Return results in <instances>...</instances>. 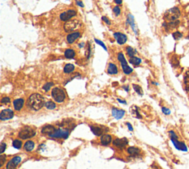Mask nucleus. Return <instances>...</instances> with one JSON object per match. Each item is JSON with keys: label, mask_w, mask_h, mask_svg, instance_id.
<instances>
[{"label": "nucleus", "mask_w": 189, "mask_h": 169, "mask_svg": "<svg viewBox=\"0 0 189 169\" xmlns=\"http://www.w3.org/2000/svg\"><path fill=\"white\" fill-rule=\"evenodd\" d=\"M44 97L39 93H33L28 98L27 101V105L29 108L33 111H39L44 106Z\"/></svg>", "instance_id": "nucleus-1"}, {"label": "nucleus", "mask_w": 189, "mask_h": 169, "mask_svg": "<svg viewBox=\"0 0 189 169\" xmlns=\"http://www.w3.org/2000/svg\"><path fill=\"white\" fill-rule=\"evenodd\" d=\"M180 16H181V12L180 8L177 7H174L165 12L164 14V19L165 22H174L178 20Z\"/></svg>", "instance_id": "nucleus-2"}, {"label": "nucleus", "mask_w": 189, "mask_h": 169, "mask_svg": "<svg viewBox=\"0 0 189 169\" xmlns=\"http://www.w3.org/2000/svg\"><path fill=\"white\" fill-rule=\"evenodd\" d=\"M82 27V23L78 19H70L64 25V30L67 33H72Z\"/></svg>", "instance_id": "nucleus-3"}, {"label": "nucleus", "mask_w": 189, "mask_h": 169, "mask_svg": "<svg viewBox=\"0 0 189 169\" xmlns=\"http://www.w3.org/2000/svg\"><path fill=\"white\" fill-rule=\"evenodd\" d=\"M51 95L54 100L56 102H59V103L64 102L65 98H66L65 92L60 87H54L53 89L52 90Z\"/></svg>", "instance_id": "nucleus-4"}, {"label": "nucleus", "mask_w": 189, "mask_h": 169, "mask_svg": "<svg viewBox=\"0 0 189 169\" xmlns=\"http://www.w3.org/2000/svg\"><path fill=\"white\" fill-rule=\"evenodd\" d=\"M118 60H119V62H121V68L123 73L126 75L132 74V71H133V69L128 65L126 60L125 59V56H124V55H123V54L122 52L118 53Z\"/></svg>", "instance_id": "nucleus-5"}, {"label": "nucleus", "mask_w": 189, "mask_h": 169, "mask_svg": "<svg viewBox=\"0 0 189 169\" xmlns=\"http://www.w3.org/2000/svg\"><path fill=\"white\" fill-rule=\"evenodd\" d=\"M36 134V132L30 127H24L18 133V137L22 139H27L33 137Z\"/></svg>", "instance_id": "nucleus-6"}, {"label": "nucleus", "mask_w": 189, "mask_h": 169, "mask_svg": "<svg viewBox=\"0 0 189 169\" xmlns=\"http://www.w3.org/2000/svg\"><path fill=\"white\" fill-rule=\"evenodd\" d=\"M171 141L174 147L176 150L182 151V152H188V148L184 142L180 141L179 139H171Z\"/></svg>", "instance_id": "nucleus-7"}, {"label": "nucleus", "mask_w": 189, "mask_h": 169, "mask_svg": "<svg viewBox=\"0 0 189 169\" xmlns=\"http://www.w3.org/2000/svg\"><path fill=\"white\" fill-rule=\"evenodd\" d=\"M70 135V131L67 129H56L53 134H51L50 137L52 138H63V139H67L68 137Z\"/></svg>", "instance_id": "nucleus-8"}, {"label": "nucleus", "mask_w": 189, "mask_h": 169, "mask_svg": "<svg viewBox=\"0 0 189 169\" xmlns=\"http://www.w3.org/2000/svg\"><path fill=\"white\" fill-rule=\"evenodd\" d=\"M77 15V12L75 10H68L67 11L63 12L60 14V19L64 22H67L70 20L73 17Z\"/></svg>", "instance_id": "nucleus-9"}, {"label": "nucleus", "mask_w": 189, "mask_h": 169, "mask_svg": "<svg viewBox=\"0 0 189 169\" xmlns=\"http://www.w3.org/2000/svg\"><path fill=\"white\" fill-rule=\"evenodd\" d=\"M180 22L179 20L174 21V22H164L163 23V27L165 30V31L169 32L171 31V30L176 29L177 27L180 25Z\"/></svg>", "instance_id": "nucleus-10"}, {"label": "nucleus", "mask_w": 189, "mask_h": 169, "mask_svg": "<svg viewBox=\"0 0 189 169\" xmlns=\"http://www.w3.org/2000/svg\"><path fill=\"white\" fill-rule=\"evenodd\" d=\"M14 113L12 110L11 109H5L2 110L1 113H0V119L2 121L11 119L13 117Z\"/></svg>", "instance_id": "nucleus-11"}, {"label": "nucleus", "mask_w": 189, "mask_h": 169, "mask_svg": "<svg viewBox=\"0 0 189 169\" xmlns=\"http://www.w3.org/2000/svg\"><path fill=\"white\" fill-rule=\"evenodd\" d=\"M113 36H114V38L119 45H123L126 42L127 36L124 34H122L120 32H116V33H114Z\"/></svg>", "instance_id": "nucleus-12"}, {"label": "nucleus", "mask_w": 189, "mask_h": 169, "mask_svg": "<svg viewBox=\"0 0 189 169\" xmlns=\"http://www.w3.org/2000/svg\"><path fill=\"white\" fill-rule=\"evenodd\" d=\"M81 36V33L80 32H72V33H70L67 35V42L69 44H72V43L75 42L76 40H77L78 38H80Z\"/></svg>", "instance_id": "nucleus-13"}, {"label": "nucleus", "mask_w": 189, "mask_h": 169, "mask_svg": "<svg viewBox=\"0 0 189 169\" xmlns=\"http://www.w3.org/2000/svg\"><path fill=\"white\" fill-rule=\"evenodd\" d=\"M126 23H128L129 25H130L131 28H132V30L134 31V34H135L136 35H138V28H137V27H136L135 23H134V17H133V16H132V14H130V13H128V16H127Z\"/></svg>", "instance_id": "nucleus-14"}, {"label": "nucleus", "mask_w": 189, "mask_h": 169, "mask_svg": "<svg viewBox=\"0 0 189 169\" xmlns=\"http://www.w3.org/2000/svg\"><path fill=\"white\" fill-rule=\"evenodd\" d=\"M128 141L126 138H122V139H115L113 141V144L115 146L118 147L119 148H123L126 145H128Z\"/></svg>", "instance_id": "nucleus-15"}, {"label": "nucleus", "mask_w": 189, "mask_h": 169, "mask_svg": "<svg viewBox=\"0 0 189 169\" xmlns=\"http://www.w3.org/2000/svg\"><path fill=\"white\" fill-rule=\"evenodd\" d=\"M112 115L115 117L116 119H121L123 118V117L125 115V111L121 109H118V108H112Z\"/></svg>", "instance_id": "nucleus-16"}, {"label": "nucleus", "mask_w": 189, "mask_h": 169, "mask_svg": "<svg viewBox=\"0 0 189 169\" xmlns=\"http://www.w3.org/2000/svg\"><path fill=\"white\" fill-rule=\"evenodd\" d=\"M55 127L51 125H47L46 126H44L41 129V133L44 134H47L48 136H50L55 131Z\"/></svg>", "instance_id": "nucleus-17"}, {"label": "nucleus", "mask_w": 189, "mask_h": 169, "mask_svg": "<svg viewBox=\"0 0 189 169\" xmlns=\"http://www.w3.org/2000/svg\"><path fill=\"white\" fill-rule=\"evenodd\" d=\"M24 104V100L23 99H17L13 101V107H14L16 111H20Z\"/></svg>", "instance_id": "nucleus-18"}, {"label": "nucleus", "mask_w": 189, "mask_h": 169, "mask_svg": "<svg viewBox=\"0 0 189 169\" xmlns=\"http://www.w3.org/2000/svg\"><path fill=\"white\" fill-rule=\"evenodd\" d=\"M183 85L184 89L186 93H189V71H187L183 76Z\"/></svg>", "instance_id": "nucleus-19"}, {"label": "nucleus", "mask_w": 189, "mask_h": 169, "mask_svg": "<svg viewBox=\"0 0 189 169\" xmlns=\"http://www.w3.org/2000/svg\"><path fill=\"white\" fill-rule=\"evenodd\" d=\"M107 72H108L109 74L111 75H115L117 74L118 73V67L116 66V65L113 63H109V64L108 68H107Z\"/></svg>", "instance_id": "nucleus-20"}, {"label": "nucleus", "mask_w": 189, "mask_h": 169, "mask_svg": "<svg viewBox=\"0 0 189 169\" xmlns=\"http://www.w3.org/2000/svg\"><path fill=\"white\" fill-rule=\"evenodd\" d=\"M112 137L109 134H104L101 137V142L103 145H108L112 142Z\"/></svg>", "instance_id": "nucleus-21"}, {"label": "nucleus", "mask_w": 189, "mask_h": 169, "mask_svg": "<svg viewBox=\"0 0 189 169\" xmlns=\"http://www.w3.org/2000/svg\"><path fill=\"white\" fill-rule=\"evenodd\" d=\"M34 147H35V143L33 142V141H31V140L27 141L24 145V149H25V150H27V151H31V150H33V148H34Z\"/></svg>", "instance_id": "nucleus-22"}, {"label": "nucleus", "mask_w": 189, "mask_h": 169, "mask_svg": "<svg viewBox=\"0 0 189 169\" xmlns=\"http://www.w3.org/2000/svg\"><path fill=\"white\" fill-rule=\"evenodd\" d=\"M64 56L67 58V59H73L75 56V50H72V49H67L65 51H64Z\"/></svg>", "instance_id": "nucleus-23"}, {"label": "nucleus", "mask_w": 189, "mask_h": 169, "mask_svg": "<svg viewBox=\"0 0 189 169\" xmlns=\"http://www.w3.org/2000/svg\"><path fill=\"white\" fill-rule=\"evenodd\" d=\"M127 152L130 155H132V156H137V155L140 154V150L138 148H135V147H129L127 149Z\"/></svg>", "instance_id": "nucleus-24"}, {"label": "nucleus", "mask_w": 189, "mask_h": 169, "mask_svg": "<svg viewBox=\"0 0 189 169\" xmlns=\"http://www.w3.org/2000/svg\"><path fill=\"white\" fill-rule=\"evenodd\" d=\"M90 129L92 131V132L94 134L95 136H97V137H99V136L102 135L103 133V131L102 130V128H99V127H94V126H91L90 127Z\"/></svg>", "instance_id": "nucleus-25"}, {"label": "nucleus", "mask_w": 189, "mask_h": 169, "mask_svg": "<svg viewBox=\"0 0 189 169\" xmlns=\"http://www.w3.org/2000/svg\"><path fill=\"white\" fill-rule=\"evenodd\" d=\"M128 61H129L130 64H132V65H135V66H137V65H139L142 62L141 59H140V58H138V57H136V56L129 57V60H128Z\"/></svg>", "instance_id": "nucleus-26"}, {"label": "nucleus", "mask_w": 189, "mask_h": 169, "mask_svg": "<svg viewBox=\"0 0 189 169\" xmlns=\"http://www.w3.org/2000/svg\"><path fill=\"white\" fill-rule=\"evenodd\" d=\"M139 110H138V108L137 106H132V108H131V111H132V114L134 117H137L138 119H141L142 116L140 114L139 111H138Z\"/></svg>", "instance_id": "nucleus-27"}, {"label": "nucleus", "mask_w": 189, "mask_h": 169, "mask_svg": "<svg viewBox=\"0 0 189 169\" xmlns=\"http://www.w3.org/2000/svg\"><path fill=\"white\" fill-rule=\"evenodd\" d=\"M75 70V66L72 64H67L64 68V72L65 74H70Z\"/></svg>", "instance_id": "nucleus-28"}, {"label": "nucleus", "mask_w": 189, "mask_h": 169, "mask_svg": "<svg viewBox=\"0 0 189 169\" xmlns=\"http://www.w3.org/2000/svg\"><path fill=\"white\" fill-rule=\"evenodd\" d=\"M126 54L129 57H132V56H134V55L137 53V50H134V48H132V47L130 46H127L126 48Z\"/></svg>", "instance_id": "nucleus-29"}, {"label": "nucleus", "mask_w": 189, "mask_h": 169, "mask_svg": "<svg viewBox=\"0 0 189 169\" xmlns=\"http://www.w3.org/2000/svg\"><path fill=\"white\" fill-rule=\"evenodd\" d=\"M44 106L46 107V108L49 110H53L56 108V105L53 101H47V102H46L45 104H44Z\"/></svg>", "instance_id": "nucleus-30"}, {"label": "nucleus", "mask_w": 189, "mask_h": 169, "mask_svg": "<svg viewBox=\"0 0 189 169\" xmlns=\"http://www.w3.org/2000/svg\"><path fill=\"white\" fill-rule=\"evenodd\" d=\"M172 36L175 40L178 41L180 39H182V36H183V34H182V33H181V32L180 31H175L172 34Z\"/></svg>", "instance_id": "nucleus-31"}, {"label": "nucleus", "mask_w": 189, "mask_h": 169, "mask_svg": "<svg viewBox=\"0 0 189 169\" xmlns=\"http://www.w3.org/2000/svg\"><path fill=\"white\" fill-rule=\"evenodd\" d=\"M132 87H133L134 90L136 91V93H138V94H139L140 96H142V95H143V89H142V87H140V86L138 85L133 84V85H132Z\"/></svg>", "instance_id": "nucleus-32"}, {"label": "nucleus", "mask_w": 189, "mask_h": 169, "mask_svg": "<svg viewBox=\"0 0 189 169\" xmlns=\"http://www.w3.org/2000/svg\"><path fill=\"white\" fill-rule=\"evenodd\" d=\"M13 148L16 149H20L22 147V142L19 139H15L13 142Z\"/></svg>", "instance_id": "nucleus-33"}, {"label": "nucleus", "mask_w": 189, "mask_h": 169, "mask_svg": "<svg viewBox=\"0 0 189 169\" xmlns=\"http://www.w3.org/2000/svg\"><path fill=\"white\" fill-rule=\"evenodd\" d=\"M16 166L17 165L15 164L14 162H13L12 160H11L7 163V165H6V169H15L16 168Z\"/></svg>", "instance_id": "nucleus-34"}, {"label": "nucleus", "mask_w": 189, "mask_h": 169, "mask_svg": "<svg viewBox=\"0 0 189 169\" xmlns=\"http://www.w3.org/2000/svg\"><path fill=\"white\" fill-rule=\"evenodd\" d=\"M171 65H172L173 66H175V68L178 67L179 65H180V62H179L178 59H177L176 57H175V56H174V57L171 59Z\"/></svg>", "instance_id": "nucleus-35"}, {"label": "nucleus", "mask_w": 189, "mask_h": 169, "mask_svg": "<svg viewBox=\"0 0 189 169\" xmlns=\"http://www.w3.org/2000/svg\"><path fill=\"white\" fill-rule=\"evenodd\" d=\"M169 135L170 137V139H179L178 135L176 134V132L175 131L171 130L169 131Z\"/></svg>", "instance_id": "nucleus-36"}, {"label": "nucleus", "mask_w": 189, "mask_h": 169, "mask_svg": "<svg viewBox=\"0 0 189 169\" xmlns=\"http://www.w3.org/2000/svg\"><path fill=\"white\" fill-rule=\"evenodd\" d=\"M53 85H54L53 82H47V83H46L44 86H43V89H44L45 91H48Z\"/></svg>", "instance_id": "nucleus-37"}, {"label": "nucleus", "mask_w": 189, "mask_h": 169, "mask_svg": "<svg viewBox=\"0 0 189 169\" xmlns=\"http://www.w3.org/2000/svg\"><path fill=\"white\" fill-rule=\"evenodd\" d=\"M113 13H115V15L116 17H118V16L121 14V8H120L119 6H115L114 8H113Z\"/></svg>", "instance_id": "nucleus-38"}, {"label": "nucleus", "mask_w": 189, "mask_h": 169, "mask_svg": "<svg viewBox=\"0 0 189 169\" xmlns=\"http://www.w3.org/2000/svg\"><path fill=\"white\" fill-rule=\"evenodd\" d=\"M94 40H95V42L97 43V45H101V46L102 47V48H103L105 50H107V47H106V45H105V44H104V43L103 42H102V41H101V40H99V39H96V38H95V39H94Z\"/></svg>", "instance_id": "nucleus-39"}, {"label": "nucleus", "mask_w": 189, "mask_h": 169, "mask_svg": "<svg viewBox=\"0 0 189 169\" xmlns=\"http://www.w3.org/2000/svg\"><path fill=\"white\" fill-rule=\"evenodd\" d=\"M162 112L165 114V115H170L171 114V110L166 107H162Z\"/></svg>", "instance_id": "nucleus-40"}, {"label": "nucleus", "mask_w": 189, "mask_h": 169, "mask_svg": "<svg viewBox=\"0 0 189 169\" xmlns=\"http://www.w3.org/2000/svg\"><path fill=\"white\" fill-rule=\"evenodd\" d=\"M90 54H91V48H90V44H88L87 46H86V56L87 59H89V58L90 57Z\"/></svg>", "instance_id": "nucleus-41"}, {"label": "nucleus", "mask_w": 189, "mask_h": 169, "mask_svg": "<svg viewBox=\"0 0 189 169\" xmlns=\"http://www.w3.org/2000/svg\"><path fill=\"white\" fill-rule=\"evenodd\" d=\"M12 160H13V161L14 162L15 164H16V165H18V164L20 163L21 160H22V158H21L20 156H14V157H13V159H12Z\"/></svg>", "instance_id": "nucleus-42"}, {"label": "nucleus", "mask_w": 189, "mask_h": 169, "mask_svg": "<svg viewBox=\"0 0 189 169\" xmlns=\"http://www.w3.org/2000/svg\"><path fill=\"white\" fill-rule=\"evenodd\" d=\"M1 102H2V104H8V103L11 102V99H10L9 97H3L2 99V100H1Z\"/></svg>", "instance_id": "nucleus-43"}, {"label": "nucleus", "mask_w": 189, "mask_h": 169, "mask_svg": "<svg viewBox=\"0 0 189 169\" xmlns=\"http://www.w3.org/2000/svg\"><path fill=\"white\" fill-rule=\"evenodd\" d=\"M6 148H7V144H6V143L5 142L1 143V145H0V148H1V150H0L1 151H0V152H1V154H3L4 151L5 150Z\"/></svg>", "instance_id": "nucleus-44"}, {"label": "nucleus", "mask_w": 189, "mask_h": 169, "mask_svg": "<svg viewBox=\"0 0 189 169\" xmlns=\"http://www.w3.org/2000/svg\"><path fill=\"white\" fill-rule=\"evenodd\" d=\"M0 160H1V167L3 166V165L6 162V156L5 155H1L0 156Z\"/></svg>", "instance_id": "nucleus-45"}, {"label": "nucleus", "mask_w": 189, "mask_h": 169, "mask_svg": "<svg viewBox=\"0 0 189 169\" xmlns=\"http://www.w3.org/2000/svg\"><path fill=\"white\" fill-rule=\"evenodd\" d=\"M102 20H103V22H104V23H106V24L109 25H111V21L109 20V19L108 18H107V17H102Z\"/></svg>", "instance_id": "nucleus-46"}, {"label": "nucleus", "mask_w": 189, "mask_h": 169, "mask_svg": "<svg viewBox=\"0 0 189 169\" xmlns=\"http://www.w3.org/2000/svg\"><path fill=\"white\" fill-rule=\"evenodd\" d=\"M75 3L77 5H78L79 7H81V8H84V5L83 3V2L80 1V0H75Z\"/></svg>", "instance_id": "nucleus-47"}, {"label": "nucleus", "mask_w": 189, "mask_h": 169, "mask_svg": "<svg viewBox=\"0 0 189 169\" xmlns=\"http://www.w3.org/2000/svg\"><path fill=\"white\" fill-rule=\"evenodd\" d=\"M126 125H127V126H128V130L131 131H133V128H132V125L130 124V123H126Z\"/></svg>", "instance_id": "nucleus-48"}, {"label": "nucleus", "mask_w": 189, "mask_h": 169, "mask_svg": "<svg viewBox=\"0 0 189 169\" xmlns=\"http://www.w3.org/2000/svg\"><path fill=\"white\" fill-rule=\"evenodd\" d=\"M114 2L117 5H121L122 2H123V0H114Z\"/></svg>", "instance_id": "nucleus-49"}, {"label": "nucleus", "mask_w": 189, "mask_h": 169, "mask_svg": "<svg viewBox=\"0 0 189 169\" xmlns=\"http://www.w3.org/2000/svg\"><path fill=\"white\" fill-rule=\"evenodd\" d=\"M117 100H118L119 102H121V103H123V104L126 105V102L125 100H122V99H117Z\"/></svg>", "instance_id": "nucleus-50"}, {"label": "nucleus", "mask_w": 189, "mask_h": 169, "mask_svg": "<svg viewBox=\"0 0 189 169\" xmlns=\"http://www.w3.org/2000/svg\"><path fill=\"white\" fill-rule=\"evenodd\" d=\"M123 89L125 90L126 92H128V91H129V87H128V85H126V86H123Z\"/></svg>", "instance_id": "nucleus-51"}, {"label": "nucleus", "mask_w": 189, "mask_h": 169, "mask_svg": "<svg viewBox=\"0 0 189 169\" xmlns=\"http://www.w3.org/2000/svg\"><path fill=\"white\" fill-rule=\"evenodd\" d=\"M84 45H85L84 43L81 42V43H80V44H79L78 46H79V48H84Z\"/></svg>", "instance_id": "nucleus-52"}]
</instances>
